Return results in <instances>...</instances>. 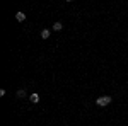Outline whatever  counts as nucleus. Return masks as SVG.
<instances>
[{
  "instance_id": "nucleus-1",
  "label": "nucleus",
  "mask_w": 128,
  "mask_h": 126,
  "mask_svg": "<svg viewBox=\"0 0 128 126\" xmlns=\"http://www.w3.org/2000/svg\"><path fill=\"white\" fill-rule=\"evenodd\" d=\"M111 101H113V97H111V96H101V97H98L96 104H98L99 107H106L108 104H111Z\"/></svg>"
},
{
  "instance_id": "nucleus-2",
  "label": "nucleus",
  "mask_w": 128,
  "mask_h": 126,
  "mask_svg": "<svg viewBox=\"0 0 128 126\" xmlns=\"http://www.w3.org/2000/svg\"><path fill=\"white\" fill-rule=\"evenodd\" d=\"M40 99H41V97L38 96V92H34V94H31V96H29V101L32 102V104H38V102H40Z\"/></svg>"
},
{
  "instance_id": "nucleus-3",
  "label": "nucleus",
  "mask_w": 128,
  "mask_h": 126,
  "mask_svg": "<svg viewBox=\"0 0 128 126\" xmlns=\"http://www.w3.org/2000/svg\"><path fill=\"white\" fill-rule=\"evenodd\" d=\"M16 19L19 20V22H24V20H26V14H24V12H17V14H16Z\"/></svg>"
},
{
  "instance_id": "nucleus-4",
  "label": "nucleus",
  "mask_w": 128,
  "mask_h": 126,
  "mask_svg": "<svg viewBox=\"0 0 128 126\" xmlns=\"http://www.w3.org/2000/svg\"><path fill=\"white\" fill-rule=\"evenodd\" d=\"M41 38H43V39H48L50 38V29H43V31H41Z\"/></svg>"
},
{
  "instance_id": "nucleus-5",
  "label": "nucleus",
  "mask_w": 128,
  "mask_h": 126,
  "mask_svg": "<svg viewBox=\"0 0 128 126\" xmlns=\"http://www.w3.org/2000/svg\"><path fill=\"white\" fill-rule=\"evenodd\" d=\"M62 27H63V26H62V22H55L51 29H53V31H62Z\"/></svg>"
},
{
  "instance_id": "nucleus-6",
  "label": "nucleus",
  "mask_w": 128,
  "mask_h": 126,
  "mask_svg": "<svg viewBox=\"0 0 128 126\" xmlns=\"http://www.w3.org/2000/svg\"><path fill=\"white\" fill-rule=\"evenodd\" d=\"M17 97H26V90L19 89V90H17Z\"/></svg>"
}]
</instances>
